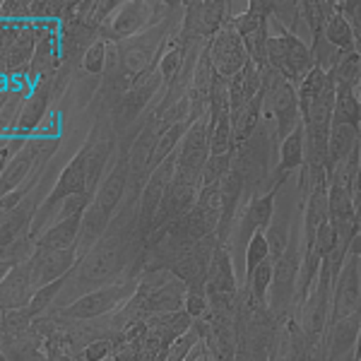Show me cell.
I'll return each instance as SVG.
<instances>
[{"label": "cell", "instance_id": "4", "mask_svg": "<svg viewBox=\"0 0 361 361\" xmlns=\"http://www.w3.org/2000/svg\"><path fill=\"white\" fill-rule=\"evenodd\" d=\"M263 90H265V106L270 114V121L275 126L277 140L282 142L296 126L301 123V106L296 85L279 78L275 70H263Z\"/></svg>", "mask_w": 361, "mask_h": 361}, {"label": "cell", "instance_id": "32", "mask_svg": "<svg viewBox=\"0 0 361 361\" xmlns=\"http://www.w3.org/2000/svg\"><path fill=\"white\" fill-rule=\"evenodd\" d=\"M272 270H275V260L267 258L263 265L255 267V272L250 275L248 282H243L248 284L253 299L260 301V304H267V294H270V284H272Z\"/></svg>", "mask_w": 361, "mask_h": 361}, {"label": "cell", "instance_id": "11", "mask_svg": "<svg viewBox=\"0 0 361 361\" xmlns=\"http://www.w3.org/2000/svg\"><path fill=\"white\" fill-rule=\"evenodd\" d=\"M349 316H361V260L349 253L333 289L330 323Z\"/></svg>", "mask_w": 361, "mask_h": 361}, {"label": "cell", "instance_id": "20", "mask_svg": "<svg viewBox=\"0 0 361 361\" xmlns=\"http://www.w3.org/2000/svg\"><path fill=\"white\" fill-rule=\"evenodd\" d=\"M147 323V337L154 340L159 347L169 349L171 342H176L180 335H185L193 328L195 320L188 316V311H176V313H164V316H152L145 320Z\"/></svg>", "mask_w": 361, "mask_h": 361}, {"label": "cell", "instance_id": "1", "mask_svg": "<svg viewBox=\"0 0 361 361\" xmlns=\"http://www.w3.org/2000/svg\"><path fill=\"white\" fill-rule=\"evenodd\" d=\"M142 258L145 238L140 236V200L126 197L109 231L85 258L78 260L75 270L68 275V284L54 308H63L78 301L80 296L116 282Z\"/></svg>", "mask_w": 361, "mask_h": 361}, {"label": "cell", "instance_id": "19", "mask_svg": "<svg viewBox=\"0 0 361 361\" xmlns=\"http://www.w3.org/2000/svg\"><path fill=\"white\" fill-rule=\"evenodd\" d=\"M272 25V22H270ZM277 29L279 39H282L284 44V54H287V70H289V82L299 87L301 82L306 80V75L311 73L313 68H316V63H313V54H311V46L306 42H301V39H296L294 34L284 32L282 27L272 25Z\"/></svg>", "mask_w": 361, "mask_h": 361}, {"label": "cell", "instance_id": "7", "mask_svg": "<svg viewBox=\"0 0 361 361\" xmlns=\"http://www.w3.org/2000/svg\"><path fill=\"white\" fill-rule=\"evenodd\" d=\"M229 20V3L224 0H190L185 3L180 37L185 42H209Z\"/></svg>", "mask_w": 361, "mask_h": 361}, {"label": "cell", "instance_id": "13", "mask_svg": "<svg viewBox=\"0 0 361 361\" xmlns=\"http://www.w3.org/2000/svg\"><path fill=\"white\" fill-rule=\"evenodd\" d=\"M222 243H219L217 234L212 236H205L195 243L178 263H173L169 267L173 277H178L185 287H205V279H207V270H209V263L214 258V250H217Z\"/></svg>", "mask_w": 361, "mask_h": 361}, {"label": "cell", "instance_id": "26", "mask_svg": "<svg viewBox=\"0 0 361 361\" xmlns=\"http://www.w3.org/2000/svg\"><path fill=\"white\" fill-rule=\"evenodd\" d=\"M333 123L359 128V123H361V102L357 97V90H347V87H337L335 90Z\"/></svg>", "mask_w": 361, "mask_h": 361}, {"label": "cell", "instance_id": "39", "mask_svg": "<svg viewBox=\"0 0 361 361\" xmlns=\"http://www.w3.org/2000/svg\"><path fill=\"white\" fill-rule=\"evenodd\" d=\"M121 5H123V0H99L97 5V25L102 29L106 22H111L116 13L121 10Z\"/></svg>", "mask_w": 361, "mask_h": 361}, {"label": "cell", "instance_id": "29", "mask_svg": "<svg viewBox=\"0 0 361 361\" xmlns=\"http://www.w3.org/2000/svg\"><path fill=\"white\" fill-rule=\"evenodd\" d=\"M234 152V126L231 116H224L217 123H209V157Z\"/></svg>", "mask_w": 361, "mask_h": 361}, {"label": "cell", "instance_id": "18", "mask_svg": "<svg viewBox=\"0 0 361 361\" xmlns=\"http://www.w3.org/2000/svg\"><path fill=\"white\" fill-rule=\"evenodd\" d=\"M29 92H32V85L27 80H22V82H3V94H0V128H3L0 133L3 135H13L17 130Z\"/></svg>", "mask_w": 361, "mask_h": 361}, {"label": "cell", "instance_id": "14", "mask_svg": "<svg viewBox=\"0 0 361 361\" xmlns=\"http://www.w3.org/2000/svg\"><path fill=\"white\" fill-rule=\"evenodd\" d=\"M54 82H56V75H49V78L39 80V82L32 87L29 99L25 104V111H22V118H20V123H17L15 135H22L27 140L39 135L44 121L49 118V114H51V104H54Z\"/></svg>", "mask_w": 361, "mask_h": 361}, {"label": "cell", "instance_id": "37", "mask_svg": "<svg viewBox=\"0 0 361 361\" xmlns=\"http://www.w3.org/2000/svg\"><path fill=\"white\" fill-rule=\"evenodd\" d=\"M207 289L205 287H188V296H185V311L188 316L197 320L207 313Z\"/></svg>", "mask_w": 361, "mask_h": 361}, {"label": "cell", "instance_id": "40", "mask_svg": "<svg viewBox=\"0 0 361 361\" xmlns=\"http://www.w3.org/2000/svg\"><path fill=\"white\" fill-rule=\"evenodd\" d=\"M349 253H352V255H357V258L361 260V231H359L357 236H354L352 246H349Z\"/></svg>", "mask_w": 361, "mask_h": 361}, {"label": "cell", "instance_id": "35", "mask_svg": "<svg viewBox=\"0 0 361 361\" xmlns=\"http://www.w3.org/2000/svg\"><path fill=\"white\" fill-rule=\"evenodd\" d=\"M231 169V154H219V157H209L205 171H202V188L207 185H217L219 180L226 176V171Z\"/></svg>", "mask_w": 361, "mask_h": 361}, {"label": "cell", "instance_id": "10", "mask_svg": "<svg viewBox=\"0 0 361 361\" xmlns=\"http://www.w3.org/2000/svg\"><path fill=\"white\" fill-rule=\"evenodd\" d=\"M176 161H178V149L149 173L147 183L142 188V195H140V236L145 238V248H147V236L149 229H152V222L157 212H159L161 202H164L166 190L173 180V173H176Z\"/></svg>", "mask_w": 361, "mask_h": 361}, {"label": "cell", "instance_id": "30", "mask_svg": "<svg viewBox=\"0 0 361 361\" xmlns=\"http://www.w3.org/2000/svg\"><path fill=\"white\" fill-rule=\"evenodd\" d=\"M323 37L328 39V42L333 44L337 51L354 49V32H352V27H349V22L345 20V15L337 13V10H335V15L328 20V25H325Z\"/></svg>", "mask_w": 361, "mask_h": 361}, {"label": "cell", "instance_id": "38", "mask_svg": "<svg viewBox=\"0 0 361 361\" xmlns=\"http://www.w3.org/2000/svg\"><path fill=\"white\" fill-rule=\"evenodd\" d=\"M29 140L22 137V135H15V133L13 135H0V159H3V166L10 164V161H13L15 157L27 147Z\"/></svg>", "mask_w": 361, "mask_h": 361}, {"label": "cell", "instance_id": "15", "mask_svg": "<svg viewBox=\"0 0 361 361\" xmlns=\"http://www.w3.org/2000/svg\"><path fill=\"white\" fill-rule=\"evenodd\" d=\"M287 180V173H279L277 171V178L275 183L270 185V190H260L255 193L253 197L248 200V207H246V214L241 219V229H243V236H253V231H267L275 222V200H277V193L279 188L284 185Z\"/></svg>", "mask_w": 361, "mask_h": 361}, {"label": "cell", "instance_id": "36", "mask_svg": "<svg viewBox=\"0 0 361 361\" xmlns=\"http://www.w3.org/2000/svg\"><path fill=\"white\" fill-rule=\"evenodd\" d=\"M0 17H3V22H17V25L32 22L29 0H3L0 3Z\"/></svg>", "mask_w": 361, "mask_h": 361}, {"label": "cell", "instance_id": "6", "mask_svg": "<svg viewBox=\"0 0 361 361\" xmlns=\"http://www.w3.org/2000/svg\"><path fill=\"white\" fill-rule=\"evenodd\" d=\"M205 289L209 311H236V299L241 284L236 282L234 260H231V253L226 246H219L214 250V258L207 270Z\"/></svg>", "mask_w": 361, "mask_h": 361}, {"label": "cell", "instance_id": "12", "mask_svg": "<svg viewBox=\"0 0 361 361\" xmlns=\"http://www.w3.org/2000/svg\"><path fill=\"white\" fill-rule=\"evenodd\" d=\"M34 51H37V25L25 22V25H20V34H17L15 44L0 54L3 82H22V80H27Z\"/></svg>", "mask_w": 361, "mask_h": 361}, {"label": "cell", "instance_id": "9", "mask_svg": "<svg viewBox=\"0 0 361 361\" xmlns=\"http://www.w3.org/2000/svg\"><path fill=\"white\" fill-rule=\"evenodd\" d=\"M154 27V0H123L111 22L99 29V37L109 44H121Z\"/></svg>", "mask_w": 361, "mask_h": 361}, {"label": "cell", "instance_id": "3", "mask_svg": "<svg viewBox=\"0 0 361 361\" xmlns=\"http://www.w3.org/2000/svg\"><path fill=\"white\" fill-rule=\"evenodd\" d=\"M301 263H304V229L301 222L292 224L289 231V243L284 253L275 260L272 270V284L267 294V308L275 316L277 323L292 318L294 313V299H296V284H299Z\"/></svg>", "mask_w": 361, "mask_h": 361}, {"label": "cell", "instance_id": "2", "mask_svg": "<svg viewBox=\"0 0 361 361\" xmlns=\"http://www.w3.org/2000/svg\"><path fill=\"white\" fill-rule=\"evenodd\" d=\"M142 272H145V260H140V263L133 265L121 279L80 296L78 301H73V304H68L63 308H51L49 313H56V316L63 320H78V323L97 320L102 316H109V313H116L126 301H130L133 296H135Z\"/></svg>", "mask_w": 361, "mask_h": 361}, {"label": "cell", "instance_id": "34", "mask_svg": "<svg viewBox=\"0 0 361 361\" xmlns=\"http://www.w3.org/2000/svg\"><path fill=\"white\" fill-rule=\"evenodd\" d=\"M200 342H202V337H200V333H197V328L193 323V328H190L188 333L180 335L176 342H171V345H169L164 359H161V361H185L190 357V352H193Z\"/></svg>", "mask_w": 361, "mask_h": 361}, {"label": "cell", "instance_id": "5", "mask_svg": "<svg viewBox=\"0 0 361 361\" xmlns=\"http://www.w3.org/2000/svg\"><path fill=\"white\" fill-rule=\"evenodd\" d=\"M61 145H63L61 135H34L15 159L3 166V171H0V193L3 195L13 193V190H17L32 176L34 169L42 164H51V159L61 149Z\"/></svg>", "mask_w": 361, "mask_h": 361}, {"label": "cell", "instance_id": "21", "mask_svg": "<svg viewBox=\"0 0 361 361\" xmlns=\"http://www.w3.org/2000/svg\"><path fill=\"white\" fill-rule=\"evenodd\" d=\"M270 22L311 46V32L301 15V0H270Z\"/></svg>", "mask_w": 361, "mask_h": 361}, {"label": "cell", "instance_id": "41", "mask_svg": "<svg viewBox=\"0 0 361 361\" xmlns=\"http://www.w3.org/2000/svg\"><path fill=\"white\" fill-rule=\"evenodd\" d=\"M357 97H359V102H361V80H359V87H357Z\"/></svg>", "mask_w": 361, "mask_h": 361}, {"label": "cell", "instance_id": "27", "mask_svg": "<svg viewBox=\"0 0 361 361\" xmlns=\"http://www.w3.org/2000/svg\"><path fill=\"white\" fill-rule=\"evenodd\" d=\"M301 15H304V22L311 32L313 44V39L325 32L328 20L335 15V0H301Z\"/></svg>", "mask_w": 361, "mask_h": 361}, {"label": "cell", "instance_id": "23", "mask_svg": "<svg viewBox=\"0 0 361 361\" xmlns=\"http://www.w3.org/2000/svg\"><path fill=\"white\" fill-rule=\"evenodd\" d=\"M279 164H277V171L279 173H294V171H301L306 166V130H304V123H299L289 133L287 137L279 142Z\"/></svg>", "mask_w": 361, "mask_h": 361}, {"label": "cell", "instance_id": "24", "mask_svg": "<svg viewBox=\"0 0 361 361\" xmlns=\"http://www.w3.org/2000/svg\"><path fill=\"white\" fill-rule=\"evenodd\" d=\"M357 147H359V128H354V126H335L333 123V128H330V137H328L330 173H333V169L337 164H342V161H345Z\"/></svg>", "mask_w": 361, "mask_h": 361}, {"label": "cell", "instance_id": "28", "mask_svg": "<svg viewBox=\"0 0 361 361\" xmlns=\"http://www.w3.org/2000/svg\"><path fill=\"white\" fill-rule=\"evenodd\" d=\"M34 250H37V238L34 236H22L10 243V246H3V253H0V270H3V275H8L17 265L29 263L34 258Z\"/></svg>", "mask_w": 361, "mask_h": 361}, {"label": "cell", "instance_id": "8", "mask_svg": "<svg viewBox=\"0 0 361 361\" xmlns=\"http://www.w3.org/2000/svg\"><path fill=\"white\" fill-rule=\"evenodd\" d=\"M207 56H209V63H212L214 73L222 75L226 80H231L234 75H238L248 66L250 56L246 51V44H243L241 34L236 32L231 17L226 20V25L207 42Z\"/></svg>", "mask_w": 361, "mask_h": 361}, {"label": "cell", "instance_id": "25", "mask_svg": "<svg viewBox=\"0 0 361 361\" xmlns=\"http://www.w3.org/2000/svg\"><path fill=\"white\" fill-rule=\"evenodd\" d=\"M330 78L337 87H347V90H357L361 80V54L357 49L340 51V58L330 70Z\"/></svg>", "mask_w": 361, "mask_h": 361}, {"label": "cell", "instance_id": "17", "mask_svg": "<svg viewBox=\"0 0 361 361\" xmlns=\"http://www.w3.org/2000/svg\"><path fill=\"white\" fill-rule=\"evenodd\" d=\"M34 294H37V284H34L32 275V260L13 267L8 275H3V284H0V304L3 311H17L32 304Z\"/></svg>", "mask_w": 361, "mask_h": 361}, {"label": "cell", "instance_id": "33", "mask_svg": "<svg viewBox=\"0 0 361 361\" xmlns=\"http://www.w3.org/2000/svg\"><path fill=\"white\" fill-rule=\"evenodd\" d=\"M106 61H109V42L99 39V42L92 44V49L85 54L80 73L90 75V78H102L104 70H106Z\"/></svg>", "mask_w": 361, "mask_h": 361}, {"label": "cell", "instance_id": "31", "mask_svg": "<svg viewBox=\"0 0 361 361\" xmlns=\"http://www.w3.org/2000/svg\"><path fill=\"white\" fill-rule=\"evenodd\" d=\"M267 258H270V243H267V234H265V231H253V236H250L248 243H246V282L250 279V275L255 272V267L263 265Z\"/></svg>", "mask_w": 361, "mask_h": 361}, {"label": "cell", "instance_id": "22", "mask_svg": "<svg viewBox=\"0 0 361 361\" xmlns=\"http://www.w3.org/2000/svg\"><path fill=\"white\" fill-rule=\"evenodd\" d=\"M80 229H82V217H70V219H63V222H54L37 238V250L78 248Z\"/></svg>", "mask_w": 361, "mask_h": 361}, {"label": "cell", "instance_id": "16", "mask_svg": "<svg viewBox=\"0 0 361 361\" xmlns=\"http://www.w3.org/2000/svg\"><path fill=\"white\" fill-rule=\"evenodd\" d=\"M80 255L78 248H66V250H34L32 258V275L37 289L46 287V284L56 282V279L68 277L75 270Z\"/></svg>", "mask_w": 361, "mask_h": 361}]
</instances>
